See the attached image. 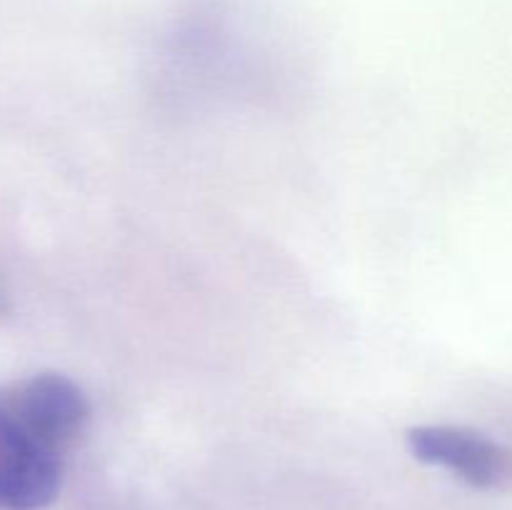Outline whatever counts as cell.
I'll use <instances>...</instances> for the list:
<instances>
[{
	"mask_svg": "<svg viewBox=\"0 0 512 510\" xmlns=\"http://www.w3.org/2000/svg\"><path fill=\"white\" fill-rule=\"evenodd\" d=\"M65 453L0 403V510H43L63 483Z\"/></svg>",
	"mask_w": 512,
	"mask_h": 510,
	"instance_id": "obj_1",
	"label": "cell"
},
{
	"mask_svg": "<svg viewBox=\"0 0 512 510\" xmlns=\"http://www.w3.org/2000/svg\"><path fill=\"white\" fill-rule=\"evenodd\" d=\"M0 403L68 453L90 423V403L78 383L60 373H38L0 388Z\"/></svg>",
	"mask_w": 512,
	"mask_h": 510,
	"instance_id": "obj_3",
	"label": "cell"
},
{
	"mask_svg": "<svg viewBox=\"0 0 512 510\" xmlns=\"http://www.w3.org/2000/svg\"><path fill=\"white\" fill-rule=\"evenodd\" d=\"M418 460L450 470L478 490H498L512 483V450L478 430L455 425H418L408 435Z\"/></svg>",
	"mask_w": 512,
	"mask_h": 510,
	"instance_id": "obj_2",
	"label": "cell"
}]
</instances>
